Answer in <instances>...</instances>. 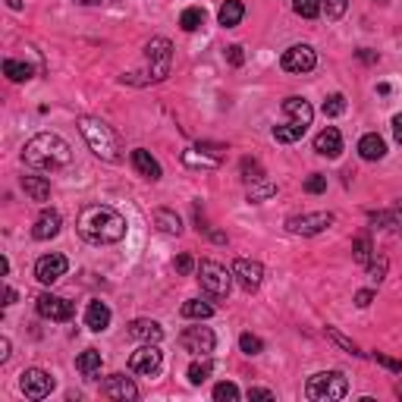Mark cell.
Masks as SVG:
<instances>
[{
  "label": "cell",
  "instance_id": "1",
  "mask_svg": "<svg viewBox=\"0 0 402 402\" xmlns=\"http://www.w3.org/2000/svg\"><path fill=\"white\" fill-rule=\"evenodd\" d=\"M76 230L91 246H114L126 236V217L107 204H89L76 220Z\"/></svg>",
  "mask_w": 402,
  "mask_h": 402
},
{
  "label": "cell",
  "instance_id": "2",
  "mask_svg": "<svg viewBox=\"0 0 402 402\" xmlns=\"http://www.w3.org/2000/svg\"><path fill=\"white\" fill-rule=\"evenodd\" d=\"M69 145L63 141L57 132H38L35 139L26 141L22 148V161L35 170H60L69 164Z\"/></svg>",
  "mask_w": 402,
  "mask_h": 402
},
{
  "label": "cell",
  "instance_id": "3",
  "mask_svg": "<svg viewBox=\"0 0 402 402\" xmlns=\"http://www.w3.org/2000/svg\"><path fill=\"white\" fill-rule=\"evenodd\" d=\"M79 132H82V139L89 141V148L101 157V161L116 164L123 157L120 154V139H116V132L110 129L104 120H98V116H79Z\"/></svg>",
  "mask_w": 402,
  "mask_h": 402
},
{
  "label": "cell",
  "instance_id": "4",
  "mask_svg": "<svg viewBox=\"0 0 402 402\" xmlns=\"http://www.w3.org/2000/svg\"><path fill=\"white\" fill-rule=\"evenodd\" d=\"M283 114L289 116L283 126H273V139L283 141V145H293V141H298L308 132V126L314 120V110L305 98H298V94H293V98L283 101Z\"/></svg>",
  "mask_w": 402,
  "mask_h": 402
},
{
  "label": "cell",
  "instance_id": "5",
  "mask_svg": "<svg viewBox=\"0 0 402 402\" xmlns=\"http://www.w3.org/2000/svg\"><path fill=\"white\" fill-rule=\"evenodd\" d=\"M346 393H349V381H346L343 371H321L305 383V396L314 402H333L343 399Z\"/></svg>",
  "mask_w": 402,
  "mask_h": 402
},
{
  "label": "cell",
  "instance_id": "6",
  "mask_svg": "<svg viewBox=\"0 0 402 402\" xmlns=\"http://www.w3.org/2000/svg\"><path fill=\"white\" fill-rule=\"evenodd\" d=\"M199 283L211 298H226L230 296V286H233V273L217 261H201L199 264Z\"/></svg>",
  "mask_w": 402,
  "mask_h": 402
},
{
  "label": "cell",
  "instance_id": "7",
  "mask_svg": "<svg viewBox=\"0 0 402 402\" xmlns=\"http://www.w3.org/2000/svg\"><path fill=\"white\" fill-rule=\"evenodd\" d=\"M145 57H148V82H164L170 76L173 44L167 38H151L145 47Z\"/></svg>",
  "mask_w": 402,
  "mask_h": 402
},
{
  "label": "cell",
  "instance_id": "8",
  "mask_svg": "<svg viewBox=\"0 0 402 402\" xmlns=\"http://www.w3.org/2000/svg\"><path fill=\"white\" fill-rule=\"evenodd\" d=\"M333 226V214L330 211H314V214H298L286 220V230L293 236H318Z\"/></svg>",
  "mask_w": 402,
  "mask_h": 402
},
{
  "label": "cell",
  "instance_id": "9",
  "mask_svg": "<svg viewBox=\"0 0 402 402\" xmlns=\"http://www.w3.org/2000/svg\"><path fill=\"white\" fill-rule=\"evenodd\" d=\"M179 346H183L186 352H192V356H211L217 346V336L211 327H186L183 333H179Z\"/></svg>",
  "mask_w": 402,
  "mask_h": 402
},
{
  "label": "cell",
  "instance_id": "10",
  "mask_svg": "<svg viewBox=\"0 0 402 402\" xmlns=\"http://www.w3.org/2000/svg\"><path fill=\"white\" fill-rule=\"evenodd\" d=\"M314 63H318V54H314V47H308V44L286 47L280 57V66L286 69V73H311Z\"/></svg>",
  "mask_w": 402,
  "mask_h": 402
},
{
  "label": "cell",
  "instance_id": "11",
  "mask_svg": "<svg viewBox=\"0 0 402 402\" xmlns=\"http://www.w3.org/2000/svg\"><path fill=\"white\" fill-rule=\"evenodd\" d=\"M161 361H164V352L157 349V343H145L139 352H132V358H129V371L132 374H145V377H151L161 371Z\"/></svg>",
  "mask_w": 402,
  "mask_h": 402
},
{
  "label": "cell",
  "instance_id": "12",
  "mask_svg": "<svg viewBox=\"0 0 402 402\" xmlns=\"http://www.w3.org/2000/svg\"><path fill=\"white\" fill-rule=\"evenodd\" d=\"M19 387L29 399H44V396H51V390H54V377L41 371V368H29V371L19 374Z\"/></svg>",
  "mask_w": 402,
  "mask_h": 402
},
{
  "label": "cell",
  "instance_id": "13",
  "mask_svg": "<svg viewBox=\"0 0 402 402\" xmlns=\"http://www.w3.org/2000/svg\"><path fill=\"white\" fill-rule=\"evenodd\" d=\"M66 271H69L66 255H57V251H51V255L38 258V264H35V277H38V283H44V286H51V283H57V280H60Z\"/></svg>",
  "mask_w": 402,
  "mask_h": 402
},
{
  "label": "cell",
  "instance_id": "14",
  "mask_svg": "<svg viewBox=\"0 0 402 402\" xmlns=\"http://www.w3.org/2000/svg\"><path fill=\"white\" fill-rule=\"evenodd\" d=\"M35 308H38V314H41V318H47V321H69V318H73V311H76V305L66 302V298H60V296L44 293V296H38Z\"/></svg>",
  "mask_w": 402,
  "mask_h": 402
},
{
  "label": "cell",
  "instance_id": "15",
  "mask_svg": "<svg viewBox=\"0 0 402 402\" xmlns=\"http://www.w3.org/2000/svg\"><path fill=\"white\" fill-rule=\"evenodd\" d=\"M101 396L107 399H120V402H132L139 399V387L123 374H110L104 383H101Z\"/></svg>",
  "mask_w": 402,
  "mask_h": 402
},
{
  "label": "cell",
  "instance_id": "16",
  "mask_svg": "<svg viewBox=\"0 0 402 402\" xmlns=\"http://www.w3.org/2000/svg\"><path fill=\"white\" fill-rule=\"evenodd\" d=\"M233 277L239 280V286L246 289V293H255L264 280V267L258 261H248V258H239V261L233 264Z\"/></svg>",
  "mask_w": 402,
  "mask_h": 402
},
{
  "label": "cell",
  "instance_id": "17",
  "mask_svg": "<svg viewBox=\"0 0 402 402\" xmlns=\"http://www.w3.org/2000/svg\"><path fill=\"white\" fill-rule=\"evenodd\" d=\"M314 151H318L321 157H340V151H343V136H340V129H333V126L321 129L318 136H314Z\"/></svg>",
  "mask_w": 402,
  "mask_h": 402
},
{
  "label": "cell",
  "instance_id": "18",
  "mask_svg": "<svg viewBox=\"0 0 402 402\" xmlns=\"http://www.w3.org/2000/svg\"><path fill=\"white\" fill-rule=\"evenodd\" d=\"M60 226H63V220H60L57 211H44V214L35 220V226H31V236H35L38 242H47L60 233Z\"/></svg>",
  "mask_w": 402,
  "mask_h": 402
},
{
  "label": "cell",
  "instance_id": "19",
  "mask_svg": "<svg viewBox=\"0 0 402 402\" xmlns=\"http://www.w3.org/2000/svg\"><path fill=\"white\" fill-rule=\"evenodd\" d=\"M129 336L132 340H141V343H161L164 340V327L157 321H148V318H139L129 324Z\"/></svg>",
  "mask_w": 402,
  "mask_h": 402
},
{
  "label": "cell",
  "instance_id": "20",
  "mask_svg": "<svg viewBox=\"0 0 402 402\" xmlns=\"http://www.w3.org/2000/svg\"><path fill=\"white\" fill-rule=\"evenodd\" d=\"M132 167L139 170V176L151 179V183L161 179V164H157L151 157V151H145V148H136V151H132Z\"/></svg>",
  "mask_w": 402,
  "mask_h": 402
},
{
  "label": "cell",
  "instance_id": "21",
  "mask_svg": "<svg viewBox=\"0 0 402 402\" xmlns=\"http://www.w3.org/2000/svg\"><path fill=\"white\" fill-rule=\"evenodd\" d=\"M85 327L94 330V333L110 327V308L104 302H89V308H85Z\"/></svg>",
  "mask_w": 402,
  "mask_h": 402
},
{
  "label": "cell",
  "instance_id": "22",
  "mask_svg": "<svg viewBox=\"0 0 402 402\" xmlns=\"http://www.w3.org/2000/svg\"><path fill=\"white\" fill-rule=\"evenodd\" d=\"M358 154L365 157V161H381V157L387 154V141L377 136V132H368V136L358 141Z\"/></svg>",
  "mask_w": 402,
  "mask_h": 402
},
{
  "label": "cell",
  "instance_id": "23",
  "mask_svg": "<svg viewBox=\"0 0 402 402\" xmlns=\"http://www.w3.org/2000/svg\"><path fill=\"white\" fill-rule=\"evenodd\" d=\"M22 189H26V195L31 201H47L51 199V183H47L44 176H22Z\"/></svg>",
  "mask_w": 402,
  "mask_h": 402
},
{
  "label": "cell",
  "instance_id": "24",
  "mask_svg": "<svg viewBox=\"0 0 402 402\" xmlns=\"http://www.w3.org/2000/svg\"><path fill=\"white\" fill-rule=\"evenodd\" d=\"M154 226L161 233H167V236H179V233H183V220L173 214V211H167V208H157L154 211Z\"/></svg>",
  "mask_w": 402,
  "mask_h": 402
},
{
  "label": "cell",
  "instance_id": "25",
  "mask_svg": "<svg viewBox=\"0 0 402 402\" xmlns=\"http://www.w3.org/2000/svg\"><path fill=\"white\" fill-rule=\"evenodd\" d=\"M242 16H246V6H242L239 0H226V4L220 6L217 19H220V26L223 29H233V26H239L242 22Z\"/></svg>",
  "mask_w": 402,
  "mask_h": 402
},
{
  "label": "cell",
  "instance_id": "26",
  "mask_svg": "<svg viewBox=\"0 0 402 402\" xmlns=\"http://www.w3.org/2000/svg\"><path fill=\"white\" fill-rule=\"evenodd\" d=\"M371 223H374V226H383V230H390V233H396V236H402V208L371 214Z\"/></svg>",
  "mask_w": 402,
  "mask_h": 402
},
{
  "label": "cell",
  "instance_id": "27",
  "mask_svg": "<svg viewBox=\"0 0 402 402\" xmlns=\"http://www.w3.org/2000/svg\"><path fill=\"white\" fill-rule=\"evenodd\" d=\"M76 368H79V374L94 377V374L101 371V352H98V349H85L82 356L76 358Z\"/></svg>",
  "mask_w": 402,
  "mask_h": 402
},
{
  "label": "cell",
  "instance_id": "28",
  "mask_svg": "<svg viewBox=\"0 0 402 402\" xmlns=\"http://www.w3.org/2000/svg\"><path fill=\"white\" fill-rule=\"evenodd\" d=\"M31 73H35V69H31L29 63H22V60H4V76L10 79V82H29Z\"/></svg>",
  "mask_w": 402,
  "mask_h": 402
},
{
  "label": "cell",
  "instance_id": "29",
  "mask_svg": "<svg viewBox=\"0 0 402 402\" xmlns=\"http://www.w3.org/2000/svg\"><path fill=\"white\" fill-rule=\"evenodd\" d=\"M211 371H214V365L208 361V356H201V361H192V365H189V383L199 387V383H204L211 377Z\"/></svg>",
  "mask_w": 402,
  "mask_h": 402
},
{
  "label": "cell",
  "instance_id": "30",
  "mask_svg": "<svg viewBox=\"0 0 402 402\" xmlns=\"http://www.w3.org/2000/svg\"><path fill=\"white\" fill-rule=\"evenodd\" d=\"M179 26H183V31H199L204 26V10L201 6H189V10H183Z\"/></svg>",
  "mask_w": 402,
  "mask_h": 402
},
{
  "label": "cell",
  "instance_id": "31",
  "mask_svg": "<svg viewBox=\"0 0 402 402\" xmlns=\"http://www.w3.org/2000/svg\"><path fill=\"white\" fill-rule=\"evenodd\" d=\"M183 314L186 318H195V321H208L211 314H214V308H211L208 302H201V298H189L183 305Z\"/></svg>",
  "mask_w": 402,
  "mask_h": 402
},
{
  "label": "cell",
  "instance_id": "32",
  "mask_svg": "<svg viewBox=\"0 0 402 402\" xmlns=\"http://www.w3.org/2000/svg\"><path fill=\"white\" fill-rule=\"evenodd\" d=\"M239 170H242V179H246L248 186L251 183H261V179H264V170H261V164H258L255 157H242Z\"/></svg>",
  "mask_w": 402,
  "mask_h": 402
},
{
  "label": "cell",
  "instance_id": "33",
  "mask_svg": "<svg viewBox=\"0 0 402 402\" xmlns=\"http://www.w3.org/2000/svg\"><path fill=\"white\" fill-rule=\"evenodd\" d=\"M271 195H277V186L267 183V179H261V183H251V186H248V201H251V204L271 199Z\"/></svg>",
  "mask_w": 402,
  "mask_h": 402
},
{
  "label": "cell",
  "instance_id": "34",
  "mask_svg": "<svg viewBox=\"0 0 402 402\" xmlns=\"http://www.w3.org/2000/svg\"><path fill=\"white\" fill-rule=\"evenodd\" d=\"M293 10L298 16H305V19H314V16H321V10H324V0H293Z\"/></svg>",
  "mask_w": 402,
  "mask_h": 402
},
{
  "label": "cell",
  "instance_id": "35",
  "mask_svg": "<svg viewBox=\"0 0 402 402\" xmlns=\"http://www.w3.org/2000/svg\"><path fill=\"white\" fill-rule=\"evenodd\" d=\"M324 333H327V340H330V343H336V346H340V349L352 352V356H361V352H358V346L352 343L349 336H343V333H340V330H336V327H324Z\"/></svg>",
  "mask_w": 402,
  "mask_h": 402
},
{
  "label": "cell",
  "instance_id": "36",
  "mask_svg": "<svg viewBox=\"0 0 402 402\" xmlns=\"http://www.w3.org/2000/svg\"><path fill=\"white\" fill-rule=\"evenodd\" d=\"M352 258H356L358 264L371 261V239H368V236H358L356 239V246H352Z\"/></svg>",
  "mask_w": 402,
  "mask_h": 402
},
{
  "label": "cell",
  "instance_id": "37",
  "mask_svg": "<svg viewBox=\"0 0 402 402\" xmlns=\"http://www.w3.org/2000/svg\"><path fill=\"white\" fill-rule=\"evenodd\" d=\"M214 399H217V402H236V399H239V387H236V383H230V381L217 383V387H214Z\"/></svg>",
  "mask_w": 402,
  "mask_h": 402
},
{
  "label": "cell",
  "instance_id": "38",
  "mask_svg": "<svg viewBox=\"0 0 402 402\" xmlns=\"http://www.w3.org/2000/svg\"><path fill=\"white\" fill-rule=\"evenodd\" d=\"M183 164H189V167H220V157H204V154L186 151L183 154Z\"/></svg>",
  "mask_w": 402,
  "mask_h": 402
},
{
  "label": "cell",
  "instance_id": "39",
  "mask_svg": "<svg viewBox=\"0 0 402 402\" xmlns=\"http://www.w3.org/2000/svg\"><path fill=\"white\" fill-rule=\"evenodd\" d=\"M239 349L246 352V356H258V352L264 349V343L258 340L255 333H242V336H239Z\"/></svg>",
  "mask_w": 402,
  "mask_h": 402
},
{
  "label": "cell",
  "instance_id": "40",
  "mask_svg": "<svg viewBox=\"0 0 402 402\" xmlns=\"http://www.w3.org/2000/svg\"><path fill=\"white\" fill-rule=\"evenodd\" d=\"M346 110V98L343 94H330V98L324 101V116H340Z\"/></svg>",
  "mask_w": 402,
  "mask_h": 402
},
{
  "label": "cell",
  "instance_id": "41",
  "mask_svg": "<svg viewBox=\"0 0 402 402\" xmlns=\"http://www.w3.org/2000/svg\"><path fill=\"white\" fill-rule=\"evenodd\" d=\"M305 192H308V195L327 192V176H321V173H311V176L305 179Z\"/></svg>",
  "mask_w": 402,
  "mask_h": 402
},
{
  "label": "cell",
  "instance_id": "42",
  "mask_svg": "<svg viewBox=\"0 0 402 402\" xmlns=\"http://www.w3.org/2000/svg\"><path fill=\"white\" fill-rule=\"evenodd\" d=\"M368 277H371L374 283H381L383 277H387V258H371V261H368Z\"/></svg>",
  "mask_w": 402,
  "mask_h": 402
},
{
  "label": "cell",
  "instance_id": "43",
  "mask_svg": "<svg viewBox=\"0 0 402 402\" xmlns=\"http://www.w3.org/2000/svg\"><path fill=\"white\" fill-rule=\"evenodd\" d=\"M346 4H349V0H324L327 19H340V16L346 13Z\"/></svg>",
  "mask_w": 402,
  "mask_h": 402
},
{
  "label": "cell",
  "instance_id": "44",
  "mask_svg": "<svg viewBox=\"0 0 402 402\" xmlns=\"http://www.w3.org/2000/svg\"><path fill=\"white\" fill-rule=\"evenodd\" d=\"M374 361H377V365H383V368H390V371H396V374H402V361H396V358H390V356H383V352H374Z\"/></svg>",
  "mask_w": 402,
  "mask_h": 402
},
{
  "label": "cell",
  "instance_id": "45",
  "mask_svg": "<svg viewBox=\"0 0 402 402\" xmlns=\"http://www.w3.org/2000/svg\"><path fill=\"white\" fill-rule=\"evenodd\" d=\"M226 60H230L233 66H242L246 54H242V47H239V44H230V47H226Z\"/></svg>",
  "mask_w": 402,
  "mask_h": 402
},
{
  "label": "cell",
  "instance_id": "46",
  "mask_svg": "<svg viewBox=\"0 0 402 402\" xmlns=\"http://www.w3.org/2000/svg\"><path fill=\"white\" fill-rule=\"evenodd\" d=\"M173 267H176L179 273H189V271H192V258H189V255H179L176 261H173Z\"/></svg>",
  "mask_w": 402,
  "mask_h": 402
},
{
  "label": "cell",
  "instance_id": "47",
  "mask_svg": "<svg viewBox=\"0 0 402 402\" xmlns=\"http://www.w3.org/2000/svg\"><path fill=\"white\" fill-rule=\"evenodd\" d=\"M248 399H273V390H264V387H251V390H248Z\"/></svg>",
  "mask_w": 402,
  "mask_h": 402
},
{
  "label": "cell",
  "instance_id": "48",
  "mask_svg": "<svg viewBox=\"0 0 402 402\" xmlns=\"http://www.w3.org/2000/svg\"><path fill=\"white\" fill-rule=\"evenodd\" d=\"M371 298H374L371 289H361V293L356 296V305H358V308H368V305H371Z\"/></svg>",
  "mask_w": 402,
  "mask_h": 402
},
{
  "label": "cell",
  "instance_id": "49",
  "mask_svg": "<svg viewBox=\"0 0 402 402\" xmlns=\"http://www.w3.org/2000/svg\"><path fill=\"white\" fill-rule=\"evenodd\" d=\"M6 358H10V340H6V336H0V365H4Z\"/></svg>",
  "mask_w": 402,
  "mask_h": 402
},
{
  "label": "cell",
  "instance_id": "50",
  "mask_svg": "<svg viewBox=\"0 0 402 402\" xmlns=\"http://www.w3.org/2000/svg\"><path fill=\"white\" fill-rule=\"evenodd\" d=\"M393 136H396V141H402V114L393 116Z\"/></svg>",
  "mask_w": 402,
  "mask_h": 402
},
{
  "label": "cell",
  "instance_id": "51",
  "mask_svg": "<svg viewBox=\"0 0 402 402\" xmlns=\"http://www.w3.org/2000/svg\"><path fill=\"white\" fill-rule=\"evenodd\" d=\"M358 60H365V63H377V54H371V51H358Z\"/></svg>",
  "mask_w": 402,
  "mask_h": 402
},
{
  "label": "cell",
  "instance_id": "52",
  "mask_svg": "<svg viewBox=\"0 0 402 402\" xmlns=\"http://www.w3.org/2000/svg\"><path fill=\"white\" fill-rule=\"evenodd\" d=\"M4 298H6L4 305H13V302H16V289H10V286H6V296H4Z\"/></svg>",
  "mask_w": 402,
  "mask_h": 402
},
{
  "label": "cell",
  "instance_id": "53",
  "mask_svg": "<svg viewBox=\"0 0 402 402\" xmlns=\"http://www.w3.org/2000/svg\"><path fill=\"white\" fill-rule=\"evenodd\" d=\"M76 4H82V6H98V4H104V0H76Z\"/></svg>",
  "mask_w": 402,
  "mask_h": 402
},
{
  "label": "cell",
  "instance_id": "54",
  "mask_svg": "<svg viewBox=\"0 0 402 402\" xmlns=\"http://www.w3.org/2000/svg\"><path fill=\"white\" fill-rule=\"evenodd\" d=\"M10 4V10H22V0H6Z\"/></svg>",
  "mask_w": 402,
  "mask_h": 402
},
{
  "label": "cell",
  "instance_id": "55",
  "mask_svg": "<svg viewBox=\"0 0 402 402\" xmlns=\"http://www.w3.org/2000/svg\"><path fill=\"white\" fill-rule=\"evenodd\" d=\"M377 4H387V0H377Z\"/></svg>",
  "mask_w": 402,
  "mask_h": 402
}]
</instances>
